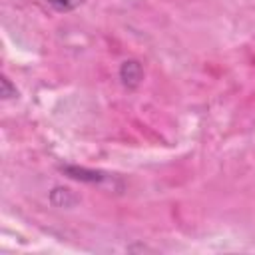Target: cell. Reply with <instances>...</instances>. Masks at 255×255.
Returning <instances> with one entry per match:
<instances>
[{
	"mask_svg": "<svg viewBox=\"0 0 255 255\" xmlns=\"http://www.w3.org/2000/svg\"><path fill=\"white\" fill-rule=\"evenodd\" d=\"M120 80L126 88H137L143 80V68L137 60H128L120 68Z\"/></svg>",
	"mask_w": 255,
	"mask_h": 255,
	"instance_id": "1",
	"label": "cell"
},
{
	"mask_svg": "<svg viewBox=\"0 0 255 255\" xmlns=\"http://www.w3.org/2000/svg\"><path fill=\"white\" fill-rule=\"evenodd\" d=\"M62 171L78 181H88V183H102L106 179V175L102 171H94V169H86V167H78V165H62Z\"/></svg>",
	"mask_w": 255,
	"mask_h": 255,
	"instance_id": "2",
	"label": "cell"
},
{
	"mask_svg": "<svg viewBox=\"0 0 255 255\" xmlns=\"http://www.w3.org/2000/svg\"><path fill=\"white\" fill-rule=\"evenodd\" d=\"M56 12H72L76 10L84 0H46Z\"/></svg>",
	"mask_w": 255,
	"mask_h": 255,
	"instance_id": "3",
	"label": "cell"
},
{
	"mask_svg": "<svg viewBox=\"0 0 255 255\" xmlns=\"http://www.w3.org/2000/svg\"><path fill=\"white\" fill-rule=\"evenodd\" d=\"M0 96H2L4 100H10V98H16V96H18L16 86H12L6 76H2V80H0Z\"/></svg>",
	"mask_w": 255,
	"mask_h": 255,
	"instance_id": "4",
	"label": "cell"
}]
</instances>
